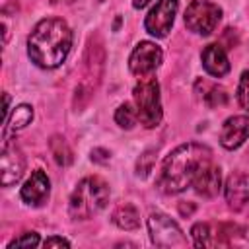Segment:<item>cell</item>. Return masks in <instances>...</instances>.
<instances>
[{
    "mask_svg": "<svg viewBox=\"0 0 249 249\" xmlns=\"http://www.w3.org/2000/svg\"><path fill=\"white\" fill-rule=\"evenodd\" d=\"M212 152L196 142L181 144L177 146L165 160L158 177V187L167 193L175 195L191 187L196 179V175L210 163Z\"/></svg>",
    "mask_w": 249,
    "mask_h": 249,
    "instance_id": "1",
    "label": "cell"
},
{
    "mask_svg": "<svg viewBox=\"0 0 249 249\" xmlns=\"http://www.w3.org/2000/svg\"><path fill=\"white\" fill-rule=\"evenodd\" d=\"M72 47V31L66 21L58 18L41 19L29 39H27V53L29 58L41 68H56L62 64Z\"/></svg>",
    "mask_w": 249,
    "mask_h": 249,
    "instance_id": "2",
    "label": "cell"
},
{
    "mask_svg": "<svg viewBox=\"0 0 249 249\" xmlns=\"http://www.w3.org/2000/svg\"><path fill=\"white\" fill-rule=\"evenodd\" d=\"M109 202V189L107 183L99 177H86L82 179L74 193L70 195V216L74 220H88L99 210L105 208Z\"/></svg>",
    "mask_w": 249,
    "mask_h": 249,
    "instance_id": "3",
    "label": "cell"
},
{
    "mask_svg": "<svg viewBox=\"0 0 249 249\" xmlns=\"http://www.w3.org/2000/svg\"><path fill=\"white\" fill-rule=\"evenodd\" d=\"M103 66H105V51L103 43L97 35H91L88 41L86 56H84V74L80 84L76 86V95H74V107L82 109L97 89L101 76H103Z\"/></svg>",
    "mask_w": 249,
    "mask_h": 249,
    "instance_id": "4",
    "label": "cell"
},
{
    "mask_svg": "<svg viewBox=\"0 0 249 249\" xmlns=\"http://www.w3.org/2000/svg\"><path fill=\"white\" fill-rule=\"evenodd\" d=\"M134 101L138 119L146 128H154L161 121V101H160V86L156 78H142L134 86Z\"/></svg>",
    "mask_w": 249,
    "mask_h": 249,
    "instance_id": "5",
    "label": "cell"
},
{
    "mask_svg": "<svg viewBox=\"0 0 249 249\" xmlns=\"http://www.w3.org/2000/svg\"><path fill=\"white\" fill-rule=\"evenodd\" d=\"M220 18V6L210 0H193L185 10V25L198 35H210L216 29Z\"/></svg>",
    "mask_w": 249,
    "mask_h": 249,
    "instance_id": "6",
    "label": "cell"
},
{
    "mask_svg": "<svg viewBox=\"0 0 249 249\" xmlns=\"http://www.w3.org/2000/svg\"><path fill=\"white\" fill-rule=\"evenodd\" d=\"M150 237L158 247H185L187 239L181 231V228L165 214L154 212L148 218Z\"/></svg>",
    "mask_w": 249,
    "mask_h": 249,
    "instance_id": "7",
    "label": "cell"
},
{
    "mask_svg": "<svg viewBox=\"0 0 249 249\" xmlns=\"http://www.w3.org/2000/svg\"><path fill=\"white\" fill-rule=\"evenodd\" d=\"M177 0H158L156 6L146 16V31L154 37H165L171 31L175 14H177Z\"/></svg>",
    "mask_w": 249,
    "mask_h": 249,
    "instance_id": "8",
    "label": "cell"
},
{
    "mask_svg": "<svg viewBox=\"0 0 249 249\" xmlns=\"http://www.w3.org/2000/svg\"><path fill=\"white\" fill-rule=\"evenodd\" d=\"M160 64H161V49L150 41H140L128 58L130 72L140 78L152 74Z\"/></svg>",
    "mask_w": 249,
    "mask_h": 249,
    "instance_id": "9",
    "label": "cell"
},
{
    "mask_svg": "<svg viewBox=\"0 0 249 249\" xmlns=\"http://www.w3.org/2000/svg\"><path fill=\"white\" fill-rule=\"evenodd\" d=\"M226 200L233 212L249 216V175L247 173H233L228 177Z\"/></svg>",
    "mask_w": 249,
    "mask_h": 249,
    "instance_id": "10",
    "label": "cell"
},
{
    "mask_svg": "<svg viewBox=\"0 0 249 249\" xmlns=\"http://www.w3.org/2000/svg\"><path fill=\"white\" fill-rule=\"evenodd\" d=\"M23 167H25V158L21 154V150L16 144L6 142L2 148V156H0V171H2V185L10 187L14 183L19 181V177L23 175Z\"/></svg>",
    "mask_w": 249,
    "mask_h": 249,
    "instance_id": "11",
    "label": "cell"
},
{
    "mask_svg": "<svg viewBox=\"0 0 249 249\" xmlns=\"http://www.w3.org/2000/svg\"><path fill=\"white\" fill-rule=\"evenodd\" d=\"M247 138H249V117H230L220 130V142L226 150L239 148Z\"/></svg>",
    "mask_w": 249,
    "mask_h": 249,
    "instance_id": "12",
    "label": "cell"
},
{
    "mask_svg": "<svg viewBox=\"0 0 249 249\" xmlns=\"http://www.w3.org/2000/svg\"><path fill=\"white\" fill-rule=\"evenodd\" d=\"M49 191H51L49 177L43 171L37 169V171L31 173V177L21 187V198L29 206H41L49 198Z\"/></svg>",
    "mask_w": 249,
    "mask_h": 249,
    "instance_id": "13",
    "label": "cell"
},
{
    "mask_svg": "<svg viewBox=\"0 0 249 249\" xmlns=\"http://www.w3.org/2000/svg\"><path fill=\"white\" fill-rule=\"evenodd\" d=\"M200 56H202V66H204V70H206L208 74L220 78V76H226V74L230 72L228 54H226V51H224L220 45H216V43L206 45Z\"/></svg>",
    "mask_w": 249,
    "mask_h": 249,
    "instance_id": "14",
    "label": "cell"
},
{
    "mask_svg": "<svg viewBox=\"0 0 249 249\" xmlns=\"http://www.w3.org/2000/svg\"><path fill=\"white\" fill-rule=\"evenodd\" d=\"M220 185H222V175H220V169L212 163H208L195 179L193 187L198 195L210 198V196H216L220 193Z\"/></svg>",
    "mask_w": 249,
    "mask_h": 249,
    "instance_id": "15",
    "label": "cell"
},
{
    "mask_svg": "<svg viewBox=\"0 0 249 249\" xmlns=\"http://www.w3.org/2000/svg\"><path fill=\"white\" fill-rule=\"evenodd\" d=\"M196 91H198L200 99H202L208 107H222V105L228 103V93H226V89L220 88V86H216V84L198 80V82H196Z\"/></svg>",
    "mask_w": 249,
    "mask_h": 249,
    "instance_id": "16",
    "label": "cell"
},
{
    "mask_svg": "<svg viewBox=\"0 0 249 249\" xmlns=\"http://www.w3.org/2000/svg\"><path fill=\"white\" fill-rule=\"evenodd\" d=\"M113 222L123 230H136L140 226V214L132 204H121L113 212Z\"/></svg>",
    "mask_w": 249,
    "mask_h": 249,
    "instance_id": "17",
    "label": "cell"
},
{
    "mask_svg": "<svg viewBox=\"0 0 249 249\" xmlns=\"http://www.w3.org/2000/svg\"><path fill=\"white\" fill-rule=\"evenodd\" d=\"M191 235L196 247H216V230H212L210 224H195Z\"/></svg>",
    "mask_w": 249,
    "mask_h": 249,
    "instance_id": "18",
    "label": "cell"
},
{
    "mask_svg": "<svg viewBox=\"0 0 249 249\" xmlns=\"http://www.w3.org/2000/svg\"><path fill=\"white\" fill-rule=\"evenodd\" d=\"M49 146H51V154L54 156V161L58 165L72 163V150L68 148V144H66V140L62 136H53Z\"/></svg>",
    "mask_w": 249,
    "mask_h": 249,
    "instance_id": "19",
    "label": "cell"
},
{
    "mask_svg": "<svg viewBox=\"0 0 249 249\" xmlns=\"http://www.w3.org/2000/svg\"><path fill=\"white\" fill-rule=\"evenodd\" d=\"M31 119H33V109L23 103V105H18V107L14 109V113H12V117L8 119L6 124H8L12 130H18V128L27 126V124L31 123Z\"/></svg>",
    "mask_w": 249,
    "mask_h": 249,
    "instance_id": "20",
    "label": "cell"
},
{
    "mask_svg": "<svg viewBox=\"0 0 249 249\" xmlns=\"http://www.w3.org/2000/svg\"><path fill=\"white\" fill-rule=\"evenodd\" d=\"M115 121L123 128H132L138 121V111H134V107L130 103H123L115 113Z\"/></svg>",
    "mask_w": 249,
    "mask_h": 249,
    "instance_id": "21",
    "label": "cell"
},
{
    "mask_svg": "<svg viewBox=\"0 0 249 249\" xmlns=\"http://www.w3.org/2000/svg\"><path fill=\"white\" fill-rule=\"evenodd\" d=\"M37 245H39V235L35 231H25L19 237L12 239L8 243V249H14V247H37Z\"/></svg>",
    "mask_w": 249,
    "mask_h": 249,
    "instance_id": "22",
    "label": "cell"
},
{
    "mask_svg": "<svg viewBox=\"0 0 249 249\" xmlns=\"http://www.w3.org/2000/svg\"><path fill=\"white\" fill-rule=\"evenodd\" d=\"M237 101L243 109H249V70H245L239 78L237 86Z\"/></svg>",
    "mask_w": 249,
    "mask_h": 249,
    "instance_id": "23",
    "label": "cell"
},
{
    "mask_svg": "<svg viewBox=\"0 0 249 249\" xmlns=\"http://www.w3.org/2000/svg\"><path fill=\"white\" fill-rule=\"evenodd\" d=\"M152 161H154V152H152V150H150V152H144V154L140 156L138 163H136V173H138L140 177H146V175L152 171Z\"/></svg>",
    "mask_w": 249,
    "mask_h": 249,
    "instance_id": "24",
    "label": "cell"
},
{
    "mask_svg": "<svg viewBox=\"0 0 249 249\" xmlns=\"http://www.w3.org/2000/svg\"><path fill=\"white\" fill-rule=\"evenodd\" d=\"M45 247H70V243H68L64 237L53 235V237H49V239L45 241Z\"/></svg>",
    "mask_w": 249,
    "mask_h": 249,
    "instance_id": "25",
    "label": "cell"
},
{
    "mask_svg": "<svg viewBox=\"0 0 249 249\" xmlns=\"http://www.w3.org/2000/svg\"><path fill=\"white\" fill-rule=\"evenodd\" d=\"M91 160H95V161H101V163H105V161H109V152H105V150L97 148V150H93V152H91Z\"/></svg>",
    "mask_w": 249,
    "mask_h": 249,
    "instance_id": "26",
    "label": "cell"
},
{
    "mask_svg": "<svg viewBox=\"0 0 249 249\" xmlns=\"http://www.w3.org/2000/svg\"><path fill=\"white\" fill-rule=\"evenodd\" d=\"M8 113H10V95H8V93H4V123H6V121H8V117H10Z\"/></svg>",
    "mask_w": 249,
    "mask_h": 249,
    "instance_id": "27",
    "label": "cell"
},
{
    "mask_svg": "<svg viewBox=\"0 0 249 249\" xmlns=\"http://www.w3.org/2000/svg\"><path fill=\"white\" fill-rule=\"evenodd\" d=\"M148 2H150V0H132V6H134V8H144Z\"/></svg>",
    "mask_w": 249,
    "mask_h": 249,
    "instance_id": "28",
    "label": "cell"
},
{
    "mask_svg": "<svg viewBox=\"0 0 249 249\" xmlns=\"http://www.w3.org/2000/svg\"><path fill=\"white\" fill-rule=\"evenodd\" d=\"M53 4H58V2H74V0H51Z\"/></svg>",
    "mask_w": 249,
    "mask_h": 249,
    "instance_id": "29",
    "label": "cell"
}]
</instances>
